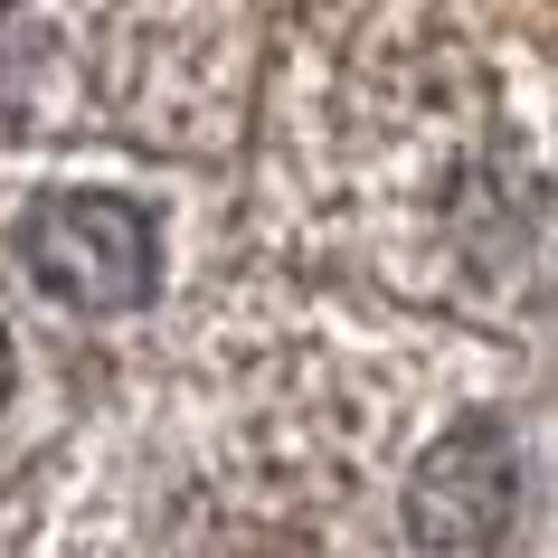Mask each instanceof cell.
<instances>
[{
	"label": "cell",
	"mask_w": 558,
	"mask_h": 558,
	"mask_svg": "<svg viewBox=\"0 0 558 558\" xmlns=\"http://www.w3.org/2000/svg\"><path fill=\"white\" fill-rule=\"evenodd\" d=\"M20 256L66 313H133L161 284V228L123 190H58L20 218Z\"/></svg>",
	"instance_id": "1"
},
{
	"label": "cell",
	"mask_w": 558,
	"mask_h": 558,
	"mask_svg": "<svg viewBox=\"0 0 558 558\" xmlns=\"http://www.w3.org/2000/svg\"><path fill=\"white\" fill-rule=\"evenodd\" d=\"M521 445L501 416H464V426H445L408 473V539L416 549H493L511 511H521Z\"/></svg>",
	"instance_id": "2"
},
{
	"label": "cell",
	"mask_w": 558,
	"mask_h": 558,
	"mask_svg": "<svg viewBox=\"0 0 558 558\" xmlns=\"http://www.w3.org/2000/svg\"><path fill=\"white\" fill-rule=\"evenodd\" d=\"M10 388H20V351H10V331H0V408H10Z\"/></svg>",
	"instance_id": "3"
},
{
	"label": "cell",
	"mask_w": 558,
	"mask_h": 558,
	"mask_svg": "<svg viewBox=\"0 0 558 558\" xmlns=\"http://www.w3.org/2000/svg\"><path fill=\"white\" fill-rule=\"evenodd\" d=\"M10 10H20V0H0V20H10Z\"/></svg>",
	"instance_id": "4"
}]
</instances>
